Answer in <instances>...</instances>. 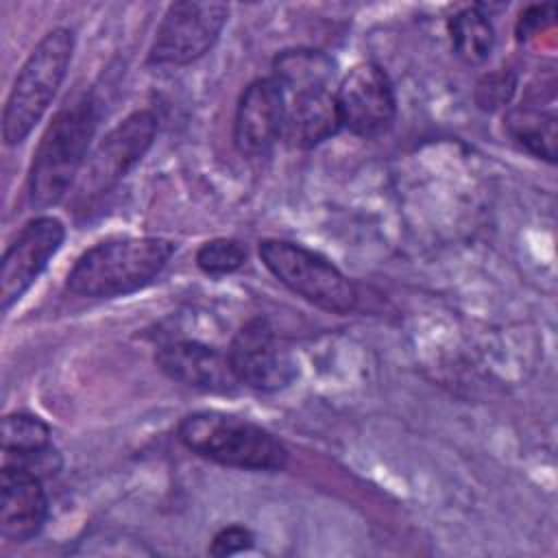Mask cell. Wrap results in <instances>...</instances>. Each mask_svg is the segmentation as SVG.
Masks as SVG:
<instances>
[{
  "mask_svg": "<svg viewBox=\"0 0 558 558\" xmlns=\"http://www.w3.org/2000/svg\"><path fill=\"white\" fill-rule=\"evenodd\" d=\"M98 124V102L83 92L65 102L46 126L28 168V203L35 209L59 205L76 185Z\"/></svg>",
  "mask_w": 558,
  "mask_h": 558,
  "instance_id": "6da1fadb",
  "label": "cell"
},
{
  "mask_svg": "<svg viewBox=\"0 0 558 558\" xmlns=\"http://www.w3.org/2000/svg\"><path fill=\"white\" fill-rule=\"evenodd\" d=\"M177 244L155 235L111 238L87 248L70 268L65 290L83 299H113L153 283Z\"/></svg>",
  "mask_w": 558,
  "mask_h": 558,
  "instance_id": "7a4b0ae2",
  "label": "cell"
},
{
  "mask_svg": "<svg viewBox=\"0 0 558 558\" xmlns=\"http://www.w3.org/2000/svg\"><path fill=\"white\" fill-rule=\"evenodd\" d=\"M177 438L192 453L242 471H281L286 445L266 427L218 410H198L181 418Z\"/></svg>",
  "mask_w": 558,
  "mask_h": 558,
  "instance_id": "3957f363",
  "label": "cell"
},
{
  "mask_svg": "<svg viewBox=\"0 0 558 558\" xmlns=\"http://www.w3.org/2000/svg\"><path fill=\"white\" fill-rule=\"evenodd\" d=\"M74 52V33L57 26L48 31L22 63L2 111V140L22 144L57 96Z\"/></svg>",
  "mask_w": 558,
  "mask_h": 558,
  "instance_id": "277c9868",
  "label": "cell"
},
{
  "mask_svg": "<svg viewBox=\"0 0 558 558\" xmlns=\"http://www.w3.org/2000/svg\"><path fill=\"white\" fill-rule=\"evenodd\" d=\"M257 253L268 272L307 303L331 314H351L357 307L355 283L325 255L277 238L262 240Z\"/></svg>",
  "mask_w": 558,
  "mask_h": 558,
  "instance_id": "5b68a950",
  "label": "cell"
},
{
  "mask_svg": "<svg viewBox=\"0 0 558 558\" xmlns=\"http://www.w3.org/2000/svg\"><path fill=\"white\" fill-rule=\"evenodd\" d=\"M155 135L157 118L148 109L133 111L116 124L89 153L74 185V201L89 203L116 187L120 179H124L126 172L150 150Z\"/></svg>",
  "mask_w": 558,
  "mask_h": 558,
  "instance_id": "8992f818",
  "label": "cell"
},
{
  "mask_svg": "<svg viewBox=\"0 0 558 558\" xmlns=\"http://www.w3.org/2000/svg\"><path fill=\"white\" fill-rule=\"evenodd\" d=\"M229 20L222 2H172L155 33L148 50L150 65H190L207 54Z\"/></svg>",
  "mask_w": 558,
  "mask_h": 558,
  "instance_id": "52a82bcc",
  "label": "cell"
},
{
  "mask_svg": "<svg viewBox=\"0 0 558 558\" xmlns=\"http://www.w3.org/2000/svg\"><path fill=\"white\" fill-rule=\"evenodd\" d=\"M333 94L340 122L353 135L375 140L392 129L397 118V96L392 81L381 65L373 61L353 65Z\"/></svg>",
  "mask_w": 558,
  "mask_h": 558,
  "instance_id": "ba28073f",
  "label": "cell"
},
{
  "mask_svg": "<svg viewBox=\"0 0 558 558\" xmlns=\"http://www.w3.org/2000/svg\"><path fill=\"white\" fill-rule=\"evenodd\" d=\"M65 227L54 216L28 220L7 246L0 262V307L9 312L39 279L48 262L59 253Z\"/></svg>",
  "mask_w": 558,
  "mask_h": 558,
  "instance_id": "9c48e42d",
  "label": "cell"
},
{
  "mask_svg": "<svg viewBox=\"0 0 558 558\" xmlns=\"http://www.w3.org/2000/svg\"><path fill=\"white\" fill-rule=\"evenodd\" d=\"M227 357L238 381L259 392H277L296 377V364L266 318L246 320L231 338Z\"/></svg>",
  "mask_w": 558,
  "mask_h": 558,
  "instance_id": "30bf717a",
  "label": "cell"
},
{
  "mask_svg": "<svg viewBox=\"0 0 558 558\" xmlns=\"http://www.w3.org/2000/svg\"><path fill=\"white\" fill-rule=\"evenodd\" d=\"M286 129V94L272 76L248 83L238 100L233 142L244 157H264Z\"/></svg>",
  "mask_w": 558,
  "mask_h": 558,
  "instance_id": "8fae6325",
  "label": "cell"
},
{
  "mask_svg": "<svg viewBox=\"0 0 558 558\" xmlns=\"http://www.w3.org/2000/svg\"><path fill=\"white\" fill-rule=\"evenodd\" d=\"M155 364L172 381L201 392L229 395L240 386L227 353L205 342H168L157 349Z\"/></svg>",
  "mask_w": 558,
  "mask_h": 558,
  "instance_id": "7c38bea8",
  "label": "cell"
},
{
  "mask_svg": "<svg viewBox=\"0 0 558 558\" xmlns=\"http://www.w3.org/2000/svg\"><path fill=\"white\" fill-rule=\"evenodd\" d=\"M48 519V497L41 480L0 469V534L11 543L37 536Z\"/></svg>",
  "mask_w": 558,
  "mask_h": 558,
  "instance_id": "4fadbf2b",
  "label": "cell"
},
{
  "mask_svg": "<svg viewBox=\"0 0 558 558\" xmlns=\"http://www.w3.org/2000/svg\"><path fill=\"white\" fill-rule=\"evenodd\" d=\"M342 129L336 94L316 89L296 94L286 100V129L283 135L294 148H314L333 137Z\"/></svg>",
  "mask_w": 558,
  "mask_h": 558,
  "instance_id": "5bb4252c",
  "label": "cell"
},
{
  "mask_svg": "<svg viewBox=\"0 0 558 558\" xmlns=\"http://www.w3.org/2000/svg\"><path fill=\"white\" fill-rule=\"evenodd\" d=\"M272 78L279 83L286 96L329 89L333 78V61L325 52L312 48L283 50L272 63Z\"/></svg>",
  "mask_w": 558,
  "mask_h": 558,
  "instance_id": "9a60e30c",
  "label": "cell"
},
{
  "mask_svg": "<svg viewBox=\"0 0 558 558\" xmlns=\"http://www.w3.org/2000/svg\"><path fill=\"white\" fill-rule=\"evenodd\" d=\"M449 35L456 54L469 63H484L495 48V28L482 7H464L449 20Z\"/></svg>",
  "mask_w": 558,
  "mask_h": 558,
  "instance_id": "2e32d148",
  "label": "cell"
},
{
  "mask_svg": "<svg viewBox=\"0 0 558 558\" xmlns=\"http://www.w3.org/2000/svg\"><path fill=\"white\" fill-rule=\"evenodd\" d=\"M506 129L530 155L549 163L556 159V118L551 113L521 105L506 116Z\"/></svg>",
  "mask_w": 558,
  "mask_h": 558,
  "instance_id": "e0dca14e",
  "label": "cell"
},
{
  "mask_svg": "<svg viewBox=\"0 0 558 558\" xmlns=\"http://www.w3.org/2000/svg\"><path fill=\"white\" fill-rule=\"evenodd\" d=\"M2 451H28L50 445V425L28 412H13L2 418Z\"/></svg>",
  "mask_w": 558,
  "mask_h": 558,
  "instance_id": "ac0fdd59",
  "label": "cell"
},
{
  "mask_svg": "<svg viewBox=\"0 0 558 558\" xmlns=\"http://www.w3.org/2000/svg\"><path fill=\"white\" fill-rule=\"evenodd\" d=\"M246 264V248L233 238H214L196 251V266L211 277L240 270Z\"/></svg>",
  "mask_w": 558,
  "mask_h": 558,
  "instance_id": "d6986e66",
  "label": "cell"
},
{
  "mask_svg": "<svg viewBox=\"0 0 558 558\" xmlns=\"http://www.w3.org/2000/svg\"><path fill=\"white\" fill-rule=\"evenodd\" d=\"M63 466V458L59 449L52 445L28 449V451H2V469H11L17 473H26L37 480L54 477Z\"/></svg>",
  "mask_w": 558,
  "mask_h": 558,
  "instance_id": "ffe728a7",
  "label": "cell"
},
{
  "mask_svg": "<svg viewBox=\"0 0 558 558\" xmlns=\"http://www.w3.org/2000/svg\"><path fill=\"white\" fill-rule=\"evenodd\" d=\"M253 532L244 525H225L222 530H218L211 538V545H209V554L211 556H231V554H238V551H244V549H251L253 547Z\"/></svg>",
  "mask_w": 558,
  "mask_h": 558,
  "instance_id": "44dd1931",
  "label": "cell"
},
{
  "mask_svg": "<svg viewBox=\"0 0 558 558\" xmlns=\"http://www.w3.org/2000/svg\"><path fill=\"white\" fill-rule=\"evenodd\" d=\"M512 92H514V78L508 76L506 72H495L480 81L477 102L482 109H495V107L508 102Z\"/></svg>",
  "mask_w": 558,
  "mask_h": 558,
  "instance_id": "7402d4cb",
  "label": "cell"
},
{
  "mask_svg": "<svg viewBox=\"0 0 558 558\" xmlns=\"http://www.w3.org/2000/svg\"><path fill=\"white\" fill-rule=\"evenodd\" d=\"M556 17V7L554 4H532L527 7L519 20H517V39L527 41L547 26L554 24Z\"/></svg>",
  "mask_w": 558,
  "mask_h": 558,
  "instance_id": "603a6c76",
  "label": "cell"
}]
</instances>
